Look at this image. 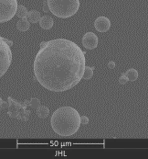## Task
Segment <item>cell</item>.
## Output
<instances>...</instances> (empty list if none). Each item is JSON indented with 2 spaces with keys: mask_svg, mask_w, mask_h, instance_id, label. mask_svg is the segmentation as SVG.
<instances>
[{
  "mask_svg": "<svg viewBox=\"0 0 148 159\" xmlns=\"http://www.w3.org/2000/svg\"><path fill=\"white\" fill-rule=\"evenodd\" d=\"M33 66L35 77L44 89L64 92L82 79L85 53L78 44L67 39L42 42Z\"/></svg>",
  "mask_w": 148,
  "mask_h": 159,
  "instance_id": "1",
  "label": "cell"
},
{
  "mask_svg": "<svg viewBox=\"0 0 148 159\" xmlns=\"http://www.w3.org/2000/svg\"><path fill=\"white\" fill-rule=\"evenodd\" d=\"M80 114L72 107H61L52 114L50 124L53 131L60 136H71L81 126Z\"/></svg>",
  "mask_w": 148,
  "mask_h": 159,
  "instance_id": "2",
  "label": "cell"
},
{
  "mask_svg": "<svg viewBox=\"0 0 148 159\" xmlns=\"http://www.w3.org/2000/svg\"><path fill=\"white\" fill-rule=\"evenodd\" d=\"M49 11L61 19L70 18L80 8V0H47Z\"/></svg>",
  "mask_w": 148,
  "mask_h": 159,
  "instance_id": "3",
  "label": "cell"
},
{
  "mask_svg": "<svg viewBox=\"0 0 148 159\" xmlns=\"http://www.w3.org/2000/svg\"><path fill=\"white\" fill-rule=\"evenodd\" d=\"M13 44V42L6 40L0 36V77H2L12 63V52L10 46Z\"/></svg>",
  "mask_w": 148,
  "mask_h": 159,
  "instance_id": "4",
  "label": "cell"
},
{
  "mask_svg": "<svg viewBox=\"0 0 148 159\" xmlns=\"http://www.w3.org/2000/svg\"><path fill=\"white\" fill-rule=\"evenodd\" d=\"M18 0H0V23L9 21L16 15Z\"/></svg>",
  "mask_w": 148,
  "mask_h": 159,
  "instance_id": "5",
  "label": "cell"
},
{
  "mask_svg": "<svg viewBox=\"0 0 148 159\" xmlns=\"http://www.w3.org/2000/svg\"><path fill=\"white\" fill-rule=\"evenodd\" d=\"M10 103H8V114L12 118H17L19 120H27L29 117V111H27L26 107L19 104L16 101H13L11 98H8Z\"/></svg>",
  "mask_w": 148,
  "mask_h": 159,
  "instance_id": "6",
  "label": "cell"
},
{
  "mask_svg": "<svg viewBox=\"0 0 148 159\" xmlns=\"http://www.w3.org/2000/svg\"><path fill=\"white\" fill-rule=\"evenodd\" d=\"M82 44L88 50H93L98 46V37L93 32H87L82 37Z\"/></svg>",
  "mask_w": 148,
  "mask_h": 159,
  "instance_id": "7",
  "label": "cell"
},
{
  "mask_svg": "<svg viewBox=\"0 0 148 159\" xmlns=\"http://www.w3.org/2000/svg\"><path fill=\"white\" fill-rule=\"evenodd\" d=\"M94 28L99 32H106L111 28V21L106 17H99L94 21Z\"/></svg>",
  "mask_w": 148,
  "mask_h": 159,
  "instance_id": "8",
  "label": "cell"
},
{
  "mask_svg": "<svg viewBox=\"0 0 148 159\" xmlns=\"http://www.w3.org/2000/svg\"><path fill=\"white\" fill-rule=\"evenodd\" d=\"M40 25L43 30H50L53 27L54 20L49 16H43L40 20Z\"/></svg>",
  "mask_w": 148,
  "mask_h": 159,
  "instance_id": "9",
  "label": "cell"
},
{
  "mask_svg": "<svg viewBox=\"0 0 148 159\" xmlns=\"http://www.w3.org/2000/svg\"><path fill=\"white\" fill-rule=\"evenodd\" d=\"M29 28H30V22L28 21L27 17L20 18V20L17 22V29L19 31H23V32L27 31L29 30Z\"/></svg>",
  "mask_w": 148,
  "mask_h": 159,
  "instance_id": "10",
  "label": "cell"
},
{
  "mask_svg": "<svg viewBox=\"0 0 148 159\" xmlns=\"http://www.w3.org/2000/svg\"><path fill=\"white\" fill-rule=\"evenodd\" d=\"M27 18L28 20V21L30 23H37L40 21L41 16H40V13L38 11V10H30L27 12Z\"/></svg>",
  "mask_w": 148,
  "mask_h": 159,
  "instance_id": "11",
  "label": "cell"
},
{
  "mask_svg": "<svg viewBox=\"0 0 148 159\" xmlns=\"http://www.w3.org/2000/svg\"><path fill=\"white\" fill-rule=\"evenodd\" d=\"M125 75L127 77L128 81H135L138 78V72L135 69L131 68L127 70Z\"/></svg>",
  "mask_w": 148,
  "mask_h": 159,
  "instance_id": "12",
  "label": "cell"
},
{
  "mask_svg": "<svg viewBox=\"0 0 148 159\" xmlns=\"http://www.w3.org/2000/svg\"><path fill=\"white\" fill-rule=\"evenodd\" d=\"M36 111H37V115H38V117L40 118V119H45V118H47V117L49 116V108L46 107V106H40Z\"/></svg>",
  "mask_w": 148,
  "mask_h": 159,
  "instance_id": "13",
  "label": "cell"
},
{
  "mask_svg": "<svg viewBox=\"0 0 148 159\" xmlns=\"http://www.w3.org/2000/svg\"><path fill=\"white\" fill-rule=\"evenodd\" d=\"M16 15H17L19 18H24V17H27V7H26L25 6H23V5L18 6L17 11H16Z\"/></svg>",
  "mask_w": 148,
  "mask_h": 159,
  "instance_id": "14",
  "label": "cell"
},
{
  "mask_svg": "<svg viewBox=\"0 0 148 159\" xmlns=\"http://www.w3.org/2000/svg\"><path fill=\"white\" fill-rule=\"evenodd\" d=\"M93 70H94V66L93 67H90V66H85L84 73L82 75V78L85 80L91 79L93 75Z\"/></svg>",
  "mask_w": 148,
  "mask_h": 159,
  "instance_id": "15",
  "label": "cell"
},
{
  "mask_svg": "<svg viewBox=\"0 0 148 159\" xmlns=\"http://www.w3.org/2000/svg\"><path fill=\"white\" fill-rule=\"evenodd\" d=\"M26 103L28 104V105H29L32 109H34V110H37V109L40 106V101L39 98H31V99L28 101V103H27V101H26Z\"/></svg>",
  "mask_w": 148,
  "mask_h": 159,
  "instance_id": "16",
  "label": "cell"
},
{
  "mask_svg": "<svg viewBox=\"0 0 148 159\" xmlns=\"http://www.w3.org/2000/svg\"><path fill=\"white\" fill-rule=\"evenodd\" d=\"M127 82H128V79H127V77L125 75H122L119 77V83H120L121 85H125Z\"/></svg>",
  "mask_w": 148,
  "mask_h": 159,
  "instance_id": "17",
  "label": "cell"
},
{
  "mask_svg": "<svg viewBox=\"0 0 148 159\" xmlns=\"http://www.w3.org/2000/svg\"><path fill=\"white\" fill-rule=\"evenodd\" d=\"M80 121H81V124L82 125H86L89 123V118L86 117V116H82L80 118Z\"/></svg>",
  "mask_w": 148,
  "mask_h": 159,
  "instance_id": "18",
  "label": "cell"
},
{
  "mask_svg": "<svg viewBox=\"0 0 148 159\" xmlns=\"http://www.w3.org/2000/svg\"><path fill=\"white\" fill-rule=\"evenodd\" d=\"M43 11H44V12H46V13L49 12V5H48L47 0L43 2Z\"/></svg>",
  "mask_w": 148,
  "mask_h": 159,
  "instance_id": "19",
  "label": "cell"
},
{
  "mask_svg": "<svg viewBox=\"0 0 148 159\" xmlns=\"http://www.w3.org/2000/svg\"><path fill=\"white\" fill-rule=\"evenodd\" d=\"M115 66H116V65H115V63L113 61H111V62L108 63V67L110 69H113Z\"/></svg>",
  "mask_w": 148,
  "mask_h": 159,
  "instance_id": "20",
  "label": "cell"
},
{
  "mask_svg": "<svg viewBox=\"0 0 148 159\" xmlns=\"http://www.w3.org/2000/svg\"><path fill=\"white\" fill-rule=\"evenodd\" d=\"M3 110V100H2V98H0V111Z\"/></svg>",
  "mask_w": 148,
  "mask_h": 159,
  "instance_id": "21",
  "label": "cell"
}]
</instances>
